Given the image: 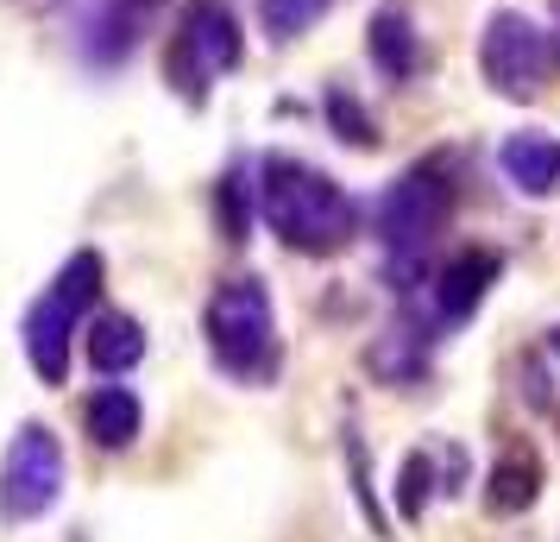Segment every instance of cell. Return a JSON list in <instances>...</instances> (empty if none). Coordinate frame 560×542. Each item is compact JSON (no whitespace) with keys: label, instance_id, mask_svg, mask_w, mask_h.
Instances as JSON below:
<instances>
[{"label":"cell","instance_id":"obj_10","mask_svg":"<svg viewBox=\"0 0 560 542\" xmlns=\"http://www.w3.org/2000/svg\"><path fill=\"white\" fill-rule=\"evenodd\" d=\"M498 164L523 196H548L560 183V139L555 132H510L498 146Z\"/></svg>","mask_w":560,"mask_h":542},{"label":"cell","instance_id":"obj_2","mask_svg":"<svg viewBox=\"0 0 560 542\" xmlns=\"http://www.w3.org/2000/svg\"><path fill=\"white\" fill-rule=\"evenodd\" d=\"M447 215H454V158L422 152L378 203V233H384V253H390V272H404V278L422 272V258L441 240Z\"/></svg>","mask_w":560,"mask_h":542},{"label":"cell","instance_id":"obj_16","mask_svg":"<svg viewBox=\"0 0 560 542\" xmlns=\"http://www.w3.org/2000/svg\"><path fill=\"white\" fill-rule=\"evenodd\" d=\"M555 45H560V0H555Z\"/></svg>","mask_w":560,"mask_h":542},{"label":"cell","instance_id":"obj_3","mask_svg":"<svg viewBox=\"0 0 560 542\" xmlns=\"http://www.w3.org/2000/svg\"><path fill=\"white\" fill-rule=\"evenodd\" d=\"M202 335L228 379H240V385H271L278 379V315H271V290L258 278H228L208 297Z\"/></svg>","mask_w":560,"mask_h":542},{"label":"cell","instance_id":"obj_12","mask_svg":"<svg viewBox=\"0 0 560 542\" xmlns=\"http://www.w3.org/2000/svg\"><path fill=\"white\" fill-rule=\"evenodd\" d=\"M82 423H89V441H95V448L120 454V448H132V436H139V397H132L127 385H102L89 397Z\"/></svg>","mask_w":560,"mask_h":542},{"label":"cell","instance_id":"obj_17","mask_svg":"<svg viewBox=\"0 0 560 542\" xmlns=\"http://www.w3.org/2000/svg\"><path fill=\"white\" fill-rule=\"evenodd\" d=\"M20 7H51V0H20Z\"/></svg>","mask_w":560,"mask_h":542},{"label":"cell","instance_id":"obj_5","mask_svg":"<svg viewBox=\"0 0 560 542\" xmlns=\"http://www.w3.org/2000/svg\"><path fill=\"white\" fill-rule=\"evenodd\" d=\"M479 70L491 82V95L541 102L555 82V32H541L523 13H491L479 32Z\"/></svg>","mask_w":560,"mask_h":542},{"label":"cell","instance_id":"obj_11","mask_svg":"<svg viewBox=\"0 0 560 542\" xmlns=\"http://www.w3.org/2000/svg\"><path fill=\"white\" fill-rule=\"evenodd\" d=\"M82 347H89V366H95V372L120 379V372H132V366L145 360V328H139L132 315L107 310V315H95V322L82 328Z\"/></svg>","mask_w":560,"mask_h":542},{"label":"cell","instance_id":"obj_6","mask_svg":"<svg viewBox=\"0 0 560 542\" xmlns=\"http://www.w3.org/2000/svg\"><path fill=\"white\" fill-rule=\"evenodd\" d=\"M240 64V26H233V13L221 0H196L189 13H183L177 38H171V51H164V77L177 89L183 102H208V89L221 70Z\"/></svg>","mask_w":560,"mask_h":542},{"label":"cell","instance_id":"obj_15","mask_svg":"<svg viewBox=\"0 0 560 542\" xmlns=\"http://www.w3.org/2000/svg\"><path fill=\"white\" fill-rule=\"evenodd\" d=\"M328 114H334V127H340V139H353V146H378L372 120H365V114H359V102H347L340 89L328 95Z\"/></svg>","mask_w":560,"mask_h":542},{"label":"cell","instance_id":"obj_14","mask_svg":"<svg viewBox=\"0 0 560 542\" xmlns=\"http://www.w3.org/2000/svg\"><path fill=\"white\" fill-rule=\"evenodd\" d=\"M328 7L334 0H265V32H271V38H296V32H308Z\"/></svg>","mask_w":560,"mask_h":542},{"label":"cell","instance_id":"obj_13","mask_svg":"<svg viewBox=\"0 0 560 542\" xmlns=\"http://www.w3.org/2000/svg\"><path fill=\"white\" fill-rule=\"evenodd\" d=\"M372 64H378L390 82H409L422 70V45H416V32H409L404 13H378V20H372Z\"/></svg>","mask_w":560,"mask_h":542},{"label":"cell","instance_id":"obj_7","mask_svg":"<svg viewBox=\"0 0 560 542\" xmlns=\"http://www.w3.org/2000/svg\"><path fill=\"white\" fill-rule=\"evenodd\" d=\"M63 498V441L45 423H20V436L0 454V517L32 523Z\"/></svg>","mask_w":560,"mask_h":542},{"label":"cell","instance_id":"obj_1","mask_svg":"<svg viewBox=\"0 0 560 542\" xmlns=\"http://www.w3.org/2000/svg\"><path fill=\"white\" fill-rule=\"evenodd\" d=\"M265 221L290 253L328 258L353 240V196L303 158H265Z\"/></svg>","mask_w":560,"mask_h":542},{"label":"cell","instance_id":"obj_8","mask_svg":"<svg viewBox=\"0 0 560 542\" xmlns=\"http://www.w3.org/2000/svg\"><path fill=\"white\" fill-rule=\"evenodd\" d=\"M498 253H485V246H466V253H454L441 272H434V322L441 328H459L466 315L485 303V290L498 285Z\"/></svg>","mask_w":560,"mask_h":542},{"label":"cell","instance_id":"obj_4","mask_svg":"<svg viewBox=\"0 0 560 542\" xmlns=\"http://www.w3.org/2000/svg\"><path fill=\"white\" fill-rule=\"evenodd\" d=\"M102 253H70L57 265V278L38 290V303L26 310V360L32 372L45 379V385H63V372H70V341L89 328L82 315L95 303V290H102Z\"/></svg>","mask_w":560,"mask_h":542},{"label":"cell","instance_id":"obj_9","mask_svg":"<svg viewBox=\"0 0 560 542\" xmlns=\"http://www.w3.org/2000/svg\"><path fill=\"white\" fill-rule=\"evenodd\" d=\"M541 498V461H535L529 441H504V454L485 480V511L491 517H523Z\"/></svg>","mask_w":560,"mask_h":542}]
</instances>
